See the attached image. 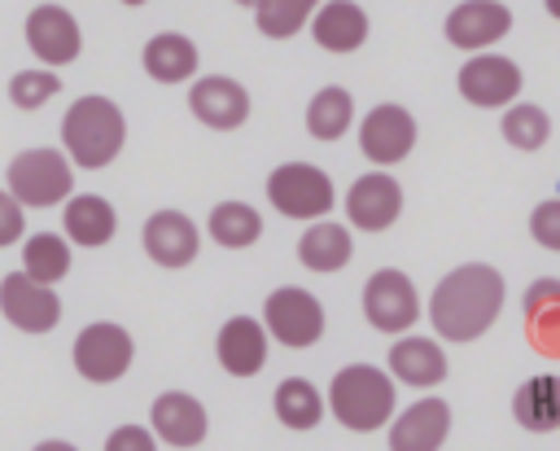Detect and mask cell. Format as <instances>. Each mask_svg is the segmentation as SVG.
I'll list each match as a JSON object with an SVG mask.
<instances>
[{
  "instance_id": "5",
  "label": "cell",
  "mask_w": 560,
  "mask_h": 451,
  "mask_svg": "<svg viewBox=\"0 0 560 451\" xmlns=\"http://www.w3.org/2000/svg\"><path fill=\"white\" fill-rule=\"evenodd\" d=\"M70 355H74V372H79L83 381L109 385V381H118V377L131 368L136 342H131V333H127L122 324L96 320V324H83V328H79Z\"/></svg>"
},
{
  "instance_id": "32",
  "label": "cell",
  "mask_w": 560,
  "mask_h": 451,
  "mask_svg": "<svg viewBox=\"0 0 560 451\" xmlns=\"http://www.w3.org/2000/svg\"><path fill=\"white\" fill-rule=\"evenodd\" d=\"M547 136H551V118H547L538 105L521 101V105H512V109L503 114V140H508L512 149L534 153V149L547 144Z\"/></svg>"
},
{
  "instance_id": "22",
  "label": "cell",
  "mask_w": 560,
  "mask_h": 451,
  "mask_svg": "<svg viewBox=\"0 0 560 451\" xmlns=\"http://www.w3.org/2000/svg\"><path fill=\"white\" fill-rule=\"evenodd\" d=\"M389 372L402 381V385H438L446 377V355L433 337H398L394 350H389Z\"/></svg>"
},
{
  "instance_id": "39",
  "label": "cell",
  "mask_w": 560,
  "mask_h": 451,
  "mask_svg": "<svg viewBox=\"0 0 560 451\" xmlns=\"http://www.w3.org/2000/svg\"><path fill=\"white\" fill-rule=\"evenodd\" d=\"M236 4H249V9H254V4H258V0H236Z\"/></svg>"
},
{
  "instance_id": "3",
  "label": "cell",
  "mask_w": 560,
  "mask_h": 451,
  "mask_svg": "<svg viewBox=\"0 0 560 451\" xmlns=\"http://www.w3.org/2000/svg\"><path fill=\"white\" fill-rule=\"evenodd\" d=\"M394 398H398L394 381L372 363H350L328 385V412L337 416V425H346L354 433H372V429L389 425Z\"/></svg>"
},
{
  "instance_id": "12",
  "label": "cell",
  "mask_w": 560,
  "mask_h": 451,
  "mask_svg": "<svg viewBox=\"0 0 560 451\" xmlns=\"http://www.w3.org/2000/svg\"><path fill=\"white\" fill-rule=\"evenodd\" d=\"M416 144V118L402 105H376L363 123H359V149L363 158H372L376 166H394L411 153Z\"/></svg>"
},
{
  "instance_id": "27",
  "label": "cell",
  "mask_w": 560,
  "mask_h": 451,
  "mask_svg": "<svg viewBox=\"0 0 560 451\" xmlns=\"http://www.w3.org/2000/svg\"><path fill=\"white\" fill-rule=\"evenodd\" d=\"M210 241L223 245V250H245L262 236V215L249 206V201H219L210 210Z\"/></svg>"
},
{
  "instance_id": "11",
  "label": "cell",
  "mask_w": 560,
  "mask_h": 451,
  "mask_svg": "<svg viewBox=\"0 0 560 451\" xmlns=\"http://www.w3.org/2000/svg\"><path fill=\"white\" fill-rule=\"evenodd\" d=\"M521 92V70L512 57H499V53H472L464 66H459V96L468 105H481V109H499V105H512Z\"/></svg>"
},
{
  "instance_id": "34",
  "label": "cell",
  "mask_w": 560,
  "mask_h": 451,
  "mask_svg": "<svg viewBox=\"0 0 560 451\" xmlns=\"http://www.w3.org/2000/svg\"><path fill=\"white\" fill-rule=\"evenodd\" d=\"M529 232H534V241H538L542 250L560 254V197H547V201L534 206V215H529Z\"/></svg>"
},
{
  "instance_id": "38",
  "label": "cell",
  "mask_w": 560,
  "mask_h": 451,
  "mask_svg": "<svg viewBox=\"0 0 560 451\" xmlns=\"http://www.w3.org/2000/svg\"><path fill=\"white\" fill-rule=\"evenodd\" d=\"M118 4H149V0H118Z\"/></svg>"
},
{
  "instance_id": "13",
  "label": "cell",
  "mask_w": 560,
  "mask_h": 451,
  "mask_svg": "<svg viewBox=\"0 0 560 451\" xmlns=\"http://www.w3.org/2000/svg\"><path fill=\"white\" fill-rule=\"evenodd\" d=\"M188 109L197 123H206L214 131H232L249 118V92L228 74H201L188 88Z\"/></svg>"
},
{
  "instance_id": "24",
  "label": "cell",
  "mask_w": 560,
  "mask_h": 451,
  "mask_svg": "<svg viewBox=\"0 0 560 451\" xmlns=\"http://www.w3.org/2000/svg\"><path fill=\"white\" fill-rule=\"evenodd\" d=\"M521 315L529 324V342L542 355H560V280H551V276L534 280L521 302Z\"/></svg>"
},
{
  "instance_id": "19",
  "label": "cell",
  "mask_w": 560,
  "mask_h": 451,
  "mask_svg": "<svg viewBox=\"0 0 560 451\" xmlns=\"http://www.w3.org/2000/svg\"><path fill=\"white\" fill-rule=\"evenodd\" d=\"M446 433H451V407L442 398H420L389 425V447L394 451H438L446 442Z\"/></svg>"
},
{
  "instance_id": "16",
  "label": "cell",
  "mask_w": 560,
  "mask_h": 451,
  "mask_svg": "<svg viewBox=\"0 0 560 451\" xmlns=\"http://www.w3.org/2000/svg\"><path fill=\"white\" fill-rule=\"evenodd\" d=\"M140 241H144V254H149L158 267H188V263L197 258V250H201L197 223H192L188 215H179V210H158V215H149Z\"/></svg>"
},
{
  "instance_id": "15",
  "label": "cell",
  "mask_w": 560,
  "mask_h": 451,
  "mask_svg": "<svg viewBox=\"0 0 560 451\" xmlns=\"http://www.w3.org/2000/svg\"><path fill=\"white\" fill-rule=\"evenodd\" d=\"M512 31V9L499 0H464L446 13V39L464 53L490 48L494 39H503Z\"/></svg>"
},
{
  "instance_id": "9",
  "label": "cell",
  "mask_w": 560,
  "mask_h": 451,
  "mask_svg": "<svg viewBox=\"0 0 560 451\" xmlns=\"http://www.w3.org/2000/svg\"><path fill=\"white\" fill-rule=\"evenodd\" d=\"M0 315L18 333H52L61 324V298L52 285L31 280L26 271H9L0 280Z\"/></svg>"
},
{
  "instance_id": "23",
  "label": "cell",
  "mask_w": 560,
  "mask_h": 451,
  "mask_svg": "<svg viewBox=\"0 0 560 451\" xmlns=\"http://www.w3.org/2000/svg\"><path fill=\"white\" fill-rule=\"evenodd\" d=\"M140 61H144V74L149 79H158V83H184V79L197 74V44L188 35H179V31H162V35H153L144 44Z\"/></svg>"
},
{
  "instance_id": "31",
  "label": "cell",
  "mask_w": 560,
  "mask_h": 451,
  "mask_svg": "<svg viewBox=\"0 0 560 451\" xmlns=\"http://www.w3.org/2000/svg\"><path fill=\"white\" fill-rule=\"evenodd\" d=\"M315 4L319 0H258L254 4V22H258V31L267 39H289L311 22Z\"/></svg>"
},
{
  "instance_id": "14",
  "label": "cell",
  "mask_w": 560,
  "mask_h": 451,
  "mask_svg": "<svg viewBox=\"0 0 560 451\" xmlns=\"http://www.w3.org/2000/svg\"><path fill=\"white\" fill-rule=\"evenodd\" d=\"M346 215L363 232H385L402 215V188H398V180H389L385 171L359 175L350 184V193H346Z\"/></svg>"
},
{
  "instance_id": "33",
  "label": "cell",
  "mask_w": 560,
  "mask_h": 451,
  "mask_svg": "<svg viewBox=\"0 0 560 451\" xmlns=\"http://www.w3.org/2000/svg\"><path fill=\"white\" fill-rule=\"evenodd\" d=\"M61 92V74H52V66H39V70H18L9 79V101L18 109H39L44 101H52Z\"/></svg>"
},
{
  "instance_id": "2",
  "label": "cell",
  "mask_w": 560,
  "mask_h": 451,
  "mask_svg": "<svg viewBox=\"0 0 560 451\" xmlns=\"http://www.w3.org/2000/svg\"><path fill=\"white\" fill-rule=\"evenodd\" d=\"M61 144L66 158L83 171L109 166L127 144V118L109 96H79L61 118Z\"/></svg>"
},
{
  "instance_id": "8",
  "label": "cell",
  "mask_w": 560,
  "mask_h": 451,
  "mask_svg": "<svg viewBox=\"0 0 560 451\" xmlns=\"http://www.w3.org/2000/svg\"><path fill=\"white\" fill-rule=\"evenodd\" d=\"M363 315L381 333H407L420 320V298H416L407 271H398V267L372 271L363 285Z\"/></svg>"
},
{
  "instance_id": "1",
  "label": "cell",
  "mask_w": 560,
  "mask_h": 451,
  "mask_svg": "<svg viewBox=\"0 0 560 451\" xmlns=\"http://www.w3.org/2000/svg\"><path fill=\"white\" fill-rule=\"evenodd\" d=\"M503 311V276L490 263L446 271L429 298V320L446 342H477Z\"/></svg>"
},
{
  "instance_id": "36",
  "label": "cell",
  "mask_w": 560,
  "mask_h": 451,
  "mask_svg": "<svg viewBox=\"0 0 560 451\" xmlns=\"http://www.w3.org/2000/svg\"><path fill=\"white\" fill-rule=\"evenodd\" d=\"M153 442H158L153 429H140V425H122V429H114V433L105 438L109 451H149Z\"/></svg>"
},
{
  "instance_id": "10",
  "label": "cell",
  "mask_w": 560,
  "mask_h": 451,
  "mask_svg": "<svg viewBox=\"0 0 560 451\" xmlns=\"http://www.w3.org/2000/svg\"><path fill=\"white\" fill-rule=\"evenodd\" d=\"M22 35H26V48L44 61V66H70L79 53H83V31H79V18L66 9V4H35L31 13H26V26H22Z\"/></svg>"
},
{
  "instance_id": "7",
  "label": "cell",
  "mask_w": 560,
  "mask_h": 451,
  "mask_svg": "<svg viewBox=\"0 0 560 451\" xmlns=\"http://www.w3.org/2000/svg\"><path fill=\"white\" fill-rule=\"evenodd\" d=\"M267 201L289 219H319L332 206V180L311 162H284L267 175Z\"/></svg>"
},
{
  "instance_id": "4",
  "label": "cell",
  "mask_w": 560,
  "mask_h": 451,
  "mask_svg": "<svg viewBox=\"0 0 560 451\" xmlns=\"http://www.w3.org/2000/svg\"><path fill=\"white\" fill-rule=\"evenodd\" d=\"M4 180H9V193L22 206L44 210V206H57V201L70 197L74 162L66 158V149H22V153H13Z\"/></svg>"
},
{
  "instance_id": "25",
  "label": "cell",
  "mask_w": 560,
  "mask_h": 451,
  "mask_svg": "<svg viewBox=\"0 0 560 451\" xmlns=\"http://www.w3.org/2000/svg\"><path fill=\"white\" fill-rule=\"evenodd\" d=\"M298 258H302V267H311V271H341V267L354 258V241H350V232H346L341 223L315 219V223L302 232V241H298Z\"/></svg>"
},
{
  "instance_id": "18",
  "label": "cell",
  "mask_w": 560,
  "mask_h": 451,
  "mask_svg": "<svg viewBox=\"0 0 560 451\" xmlns=\"http://www.w3.org/2000/svg\"><path fill=\"white\" fill-rule=\"evenodd\" d=\"M214 355H219L223 372H232V377H254V372H262V363H267V328H262L258 320H249V315H232V320L219 328V337H214Z\"/></svg>"
},
{
  "instance_id": "28",
  "label": "cell",
  "mask_w": 560,
  "mask_h": 451,
  "mask_svg": "<svg viewBox=\"0 0 560 451\" xmlns=\"http://www.w3.org/2000/svg\"><path fill=\"white\" fill-rule=\"evenodd\" d=\"M350 118H354V96L346 88H319L306 105V131L315 140H341L350 131Z\"/></svg>"
},
{
  "instance_id": "35",
  "label": "cell",
  "mask_w": 560,
  "mask_h": 451,
  "mask_svg": "<svg viewBox=\"0 0 560 451\" xmlns=\"http://www.w3.org/2000/svg\"><path fill=\"white\" fill-rule=\"evenodd\" d=\"M26 232V215H22V201L9 193V188H0V250L4 245H18V236Z\"/></svg>"
},
{
  "instance_id": "37",
  "label": "cell",
  "mask_w": 560,
  "mask_h": 451,
  "mask_svg": "<svg viewBox=\"0 0 560 451\" xmlns=\"http://www.w3.org/2000/svg\"><path fill=\"white\" fill-rule=\"evenodd\" d=\"M542 4H547V13H551V18H560V0H542Z\"/></svg>"
},
{
  "instance_id": "17",
  "label": "cell",
  "mask_w": 560,
  "mask_h": 451,
  "mask_svg": "<svg viewBox=\"0 0 560 451\" xmlns=\"http://www.w3.org/2000/svg\"><path fill=\"white\" fill-rule=\"evenodd\" d=\"M149 425H153V438L166 442V447H197L206 442V407L184 394V390H166L153 398V412H149Z\"/></svg>"
},
{
  "instance_id": "6",
  "label": "cell",
  "mask_w": 560,
  "mask_h": 451,
  "mask_svg": "<svg viewBox=\"0 0 560 451\" xmlns=\"http://www.w3.org/2000/svg\"><path fill=\"white\" fill-rule=\"evenodd\" d=\"M262 328L280 342V346H293V350H306L324 337V307L319 298H311L306 289L298 285H280L276 293H267L262 302Z\"/></svg>"
},
{
  "instance_id": "29",
  "label": "cell",
  "mask_w": 560,
  "mask_h": 451,
  "mask_svg": "<svg viewBox=\"0 0 560 451\" xmlns=\"http://www.w3.org/2000/svg\"><path fill=\"white\" fill-rule=\"evenodd\" d=\"M22 271L39 285H57L70 271V241L57 232H31L22 245Z\"/></svg>"
},
{
  "instance_id": "21",
  "label": "cell",
  "mask_w": 560,
  "mask_h": 451,
  "mask_svg": "<svg viewBox=\"0 0 560 451\" xmlns=\"http://www.w3.org/2000/svg\"><path fill=\"white\" fill-rule=\"evenodd\" d=\"M61 223H66V241L70 245H83V250H96V245L114 241V232H118V215H114V206L101 193L66 197Z\"/></svg>"
},
{
  "instance_id": "20",
  "label": "cell",
  "mask_w": 560,
  "mask_h": 451,
  "mask_svg": "<svg viewBox=\"0 0 560 451\" xmlns=\"http://www.w3.org/2000/svg\"><path fill=\"white\" fill-rule=\"evenodd\" d=\"M311 35L328 53H354L368 39V13L354 0H328L311 13Z\"/></svg>"
},
{
  "instance_id": "26",
  "label": "cell",
  "mask_w": 560,
  "mask_h": 451,
  "mask_svg": "<svg viewBox=\"0 0 560 451\" xmlns=\"http://www.w3.org/2000/svg\"><path fill=\"white\" fill-rule=\"evenodd\" d=\"M512 416L529 433L560 429V377H534V381H525L516 390V398H512Z\"/></svg>"
},
{
  "instance_id": "30",
  "label": "cell",
  "mask_w": 560,
  "mask_h": 451,
  "mask_svg": "<svg viewBox=\"0 0 560 451\" xmlns=\"http://www.w3.org/2000/svg\"><path fill=\"white\" fill-rule=\"evenodd\" d=\"M276 416L289 429H315L324 416V398L306 377H284L276 385Z\"/></svg>"
}]
</instances>
